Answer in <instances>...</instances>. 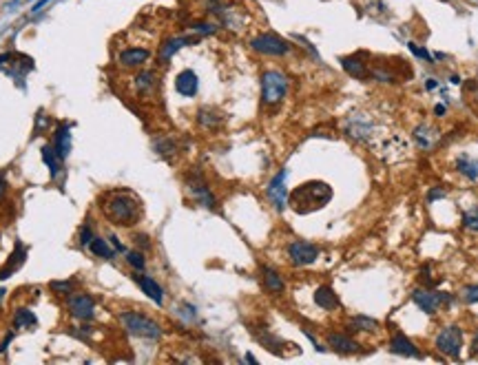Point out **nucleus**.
Listing matches in <instances>:
<instances>
[{"label":"nucleus","mask_w":478,"mask_h":365,"mask_svg":"<svg viewBox=\"0 0 478 365\" xmlns=\"http://www.w3.org/2000/svg\"><path fill=\"white\" fill-rule=\"evenodd\" d=\"M412 301L423 310V313L428 315H434L436 310L443 305V303H450L452 297L445 295V292H434V290H414L412 292Z\"/></svg>","instance_id":"10"},{"label":"nucleus","mask_w":478,"mask_h":365,"mask_svg":"<svg viewBox=\"0 0 478 365\" xmlns=\"http://www.w3.org/2000/svg\"><path fill=\"white\" fill-rule=\"evenodd\" d=\"M461 348H463V330L458 325H448V327H443V330L438 332L436 350L440 354L458 359V354H461Z\"/></svg>","instance_id":"6"},{"label":"nucleus","mask_w":478,"mask_h":365,"mask_svg":"<svg viewBox=\"0 0 478 365\" xmlns=\"http://www.w3.org/2000/svg\"><path fill=\"white\" fill-rule=\"evenodd\" d=\"M73 288H76V283H73V281H53L51 283V290L56 292V295H60V297H69L73 292Z\"/></svg>","instance_id":"35"},{"label":"nucleus","mask_w":478,"mask_h":365,"mask_svg":"<svg viewBox=\"0 0 478 365\" xmlns=\"http://www.w3.org/2000/svg\"><path fill=\"white\" fill-rule=\"evenodd\" d=\"M434 111H436V116H443V113H445V106H443V104H438V106L434 108Z\"/></svg>","instance_id":"46"},{"label":"nucleus","mask_w":478,"mask_h":365,"mask_svg":"<svg viewBox=\"0 0 478 365\" xmlns=\"http://www.w3.org/2000/svg\"><path fill=\"white\" fill-rule=\"evenodd\" d=\"M120 323L122 327L133 337H140V339H151V341H157L162 339V325L149 317H144L140 313H122L120 315Z\"/></svg>","instance_id":"3"},{"label":"nucleus","mask_w":478,"mask_h":365,"mask_svg":"<svg viewBox=\"0 0 478 365\" xmlns=\"http://www.w3.org/2000/svg\"><path fill=\"white\" fill-rule=\"evenodd\" d=\"M135 279V283L142 288V292L149 299H153L157 305H162L164 303V290H162V286L153 279V277H146V275H135L133 277Z\"/></svg>","instance_id":"19"},{"label":"nucleus","mask_w":478,"mask_h":365,"mask_svg":"<svg viewBox=\"0 0 478 365\" xmlns=\"http://www.w3.org/2000/svg\"><path fill=\"white\" fill-rule=\"evenodd\" d=\"M317 257H319V248L315 244H310V242L297 240V242H292L288 246V259H290L292 266H297V268L315 264Z\"/></svg>","instance_id":"9"},{"label":"nucleus","mask_w":478,"mask_h":365,"mask_svg":"<svg viewBox=\"0 0 478 365\" xmlns=\"http://www.w3.org/2000/svg\"><path fill=\"white\" fill-rule=\"evenodd\" d=\"M89 248L100 259H113V254H116V248L109 246V242H104L102 237H94V240H91V244H89Z\"/></svg>","instance_id":"29"},{"label":"nucleus","mask_w":478,"mask_h":365,"mask_svg":"<svg viewBox=\"0 0 478 365\" xmlns=\"http://www.w3.org/2000/svg\"><path fill=\"white\" fill-rule=\"evenodd\" d=\"M91 240H94V230H91V226H82V228H80V240H78V242H80L82 246H89Z\"/></svg>","instance_id":"40"},{"label":"nucleus","mask_w":478,"mask_h":365,"mask_svg":"<svg viewBox=\"0 0 478 365\" xmlns=\"http://www.w3.org/2000/svg\"><path fill=\"white\" fill-rule=\"evenodd\" d=\"M155 149H157V153L160 155H164V157H171L177 149H175V142L173 140H169V137H162V140H157L155 142Z\"/></svg>","instance_id":"34"},{"label":"nucleus","mask_w":478,"mask_h":365,"mask_svg":"<svg viewBox=\"0 0 478 365\" xmlns=\"http://www.w3.org/2000/svg\"><path fill=\"white\" fill-rule=\"evenodd\" d=\"M390 352L392 354H399V356H412V359H421V352L416 345L406 337V335H394L392 341H390Z\"/></svg>","instance_id":"18"},{"label":"nucleus","mask_w":478,"mask_h":365,"mask_svg":"<svg viewBox=\"0 0 478 365\" xmlns=\"http://www.w3.org/2000/svg\"><path fill=\"white\" fill-rule=\"evenodd\" d=\"M341 67L345 69V73H350L352 78H359V80H365L367 78V67L357 56L341 58Z\"/></svg>","instance_id":"27"},{"label":"nucleus","mask_w":478,"mask_h":365,"mask_svg":"<svg viewBox=\"0 0 478 365\" xmlns=\"http://www.w3.org/2000/svg\"><path fill=\"white\" fill-rule=\"evenodd\" d=\"M35 323H38V319H35V315L31 313V310H27V308L16 310L13 327H18V330H27V327H35Z\"/></svg>","instance_id":"30"},{"label":"nucleus","mask_w":478,"mask_h":365,"mask_svg":"<svg viewBox=\"0 0 478 365\" xmlns=\"http://www.w3.org/2000/svg\"><path fill=\"white\" fill-rule=\"evenodd\" d=\"M330 199H333V189H330L326 181H306V184L297 186L288 195L290 206L295 208L299 215H308L312 210L323 208Z\"/></svg>","instance_id":"2"},{"label":"nucleus","mask_w":478,"mask_h":365,"mask_svg":"<svg viewBox=\"0 0 478 365\" xmlns=\"http://www.w3.org/2000/svg\"><path fill=\"white\" fill-rule=\"evenodd\" d=\"M315 303L323 310H337L339 308V297L330 286H321L315 290Z\"/></svg>","instance_id":"21"},{"label":"nucleus","mask_w":478,"mask_h":365,"mask_svg":"<svg viewBox=\"0 0 478 365\" xmlns=\"http://www.w3.org/2000/svg\"><path fill=\"white\" fill-rule=\"evenodd\" d=\"M262 277H264V286L268 288V292H272V295H282V292L286 290V283H284V279H282V275L277 270L264 266L262 268Z\"/></svg>","instance_id":"22"},{"label":"nucleus","mask_w":478,"mask_h":365,"mask_svg":"<svg viewBox=\"0 0 478 365\" xmlns=\"http://www.w3.org/2000/svg\"><path fill=\"white\" fill-rule=\"evenodd\" d=\"M328 345L333 348L337 354H355V352H359V348L361 345L355 341V339H350L348 335H339V332H330L328 335Z\"/></svg>","instance_id":"16"},{"label":"nucleus","mask_w":478,"mask_h":365,"mask_svg":"<svg viewBox=\"0 0 478 365\" xmlns=\"http://www.w3.org/2000/svg\"><path fill=\"white\" fill-rule=\"evenodd\" d=\"M126 262L131 264L135 270H144V266H146V262H144V257H142V252H126Z\"/></svg>","instance_id":"36"},{"label":"nucleus","mask_w":478,"mask_h":365,"mask_svg":"<svg viewBox=\"0 0 478 365\" xmlns=\"http://www.w3.org/2000/svg\"><path fill=\"white\" fill-rule=\"evenodd\" d=\"M463 226L472 232H478V206L463 213Z\"/></svg>","instance_id":"33"},{"label":"nucleus","mask_w":478,"mask_h":365,"mask_svg":"<svg viewBox=\"0 0 478 365\" xmlns=\"http://www.w3.org/2000/svg\"><path fill=\"white\" fill-rule=\"evenodd\" d=\"M436 86H438V84H436V80H432V78H430V80H426V89H428V91H434Z\"/></svg>","instance_id":"45"},{"label":"nucleus","mask_w":478,"mask_h":365,"mask_svg":"<svg viewBox=\"0 0 478 365\" xmlns=\"http://www.w3.org/2000/svg\"><path fill=\"white\" fill-rule=\"evenodd\" d=\"M102 210H104L109 222H113L118 226H133V224L140 222V217H142L140 199L128 191L109 193L102 202Z\"/></svg>","instance_id":"1"},{"label":"nucleus","mask_w":478,"mask_h":365,"mask_svg":"<svg viewBox=\"0 0 478 365\" xmlns=\"http://www.w3.org/2000/svg\"><path fill=\"white\" fill-rule=\"evenodd\" d=\"M111 242H113V248H116L118 252H126V248H124V246L120 244V240H118L116 235H111Z\"/></svg>","instance_id":"41"},{"label":"nucleus","mask_w":478,"mask_h":365,"mask_svg":"<svg viewBox=\"0 0 478 365\" xmlns=\"http://www.w3.org/2000/svg\"><path fill=\"white\" fill-rule=\"evenodd\" d=\"M43 162L51 171V177L58 179V175L62 173V157L58 155V151L53 149V146H43Z\"/></svg>","instance_id":"23"},{"label":"nucleus","mask_w":478,"mask_h":365,"mask_svg":"<svg viewBox=\"0 0 478 365\" xmlns=\"http://www.w3.org/2000/svg\"><path fill=\"white\" fill-rule=\"evenodd\" d=\"M53 149L58 151V155L62 159L71 153V129L67 124H60L56 129V135H53Z\"/></svg>","instance_id":"20"},{"label":"nucleus","mask_w":478,"mask_h":365,"mask_svg":"<svg viewBox=\"0 0 478 365\" xmlns=\"http://www.w3.org/2000/svg\"><path fill=\"white\" fill-rule=\"evenodd\" d=\"M381 327V323L372 317H365V315H359L355 319L348 321V330L350 332H377Z\"/></svg>","instance_id":"24"},{"label":"nucleus","mask_w":478,"mask_h":365,"mask_svg":"<svg viewBox=\"0 0 478 365\" xmlns=\"http://www.w3.org/2000/svg\"><path fill=\"white\" fill-rule=\"evenodd\" d=\"M412 137H414V142H416L418 149H423V151H432L434 146H436V142H438V137H440V133H438L436 126H432V124H428V122H423V124H418L416 129H414Z\"/></svg>","instance_id":"13"},{"label":"nucleus","mask_w":478,"mask_h":365,"mask_svg":"<svg viewBox=\"0 0 478 365\" xmlns=\"http://www.w3.org/2000/svg\"><path fill=\"white\" fill-rule=\"evenodd\" d=\"M149 58H151V51L149 49H144V47H126V49L120 51L118 62L124 69H135V67L144 64Z\"/></svg>","instance_id":"14"},{"label":"nucleus","mask_w":478,"mask_h":365,"mask_svg":"<svg viewBox=\"0 0 478 365\" xmlns=\"http://www.w3.org/2000/svg\"><path fill=\"white\" fill-rule=\"evenodd\" d=\"M193 43H197V38H193V35H175V38H169L167 43L160 47V60L169 62L182 47L193 45Z\"/></svg>","instance_id":"17"},{"label":"nucleus","mask_w":478,"mask_h":365,"mask_svg":"<svg viewBox=\"0 0 478 365\" xmlns=\"http://www.w3.org/2000/svg\"><path fill=\"white\" fill-rule=\"evenodd\" d=\"M408 47H410V51L414 53L416 58H423V60L432 62V56H430V51H428V49H421V47H418V45H414V43H410Z\"/></svg>","instance_id":"39"},{"label":"nucleus","mask_w":478,"mask_h":365,"mask_svg":"<svg viewBox=\"0 0 478 365\" xmlns=\"http://www.w3.org/2000/svg\"><path fill=\"white\" fill-rule=\"evenodd\" d=\"M197 122L204 126V129H217V126H222L224 118H222V113H219V111H215L213 106H204V108H199Z\"/></svg>","instance_id":"25"},{"label":"nucleus","mask_w":478,"mask_h":365,"mask_svg":"<svg viewBox=\"0 0 478 365\" xmlns=\"http://www.w3.org/2000/svg\"><path fill=\"white\" fill-rule=\"evenodd\" d=\"M25 254H27V252H25V248H23L21 244H18V246H16V254H11V259H13V262H9L5 270H0V279H7V275H9V272H11V270H16L18 266L23 264Z\"/></svg>","instance_id":"32"},{"label":"nucleus","mask_w":478,"mask_h":365,"mask_svg":"<svg viewBox=\"0 0 478 365\" xmlns=\"http://www.w3.org/2000/svg\"><path fill=\"white\" fill-rule=\"evenodd\" d=\"M67 308L73 319L91 321L96 317V301L91 295H87V292H71L67 297Z\"/></svg>","instance_id":"8"},{"label":"nucleus","mask_w":478,"mask_h":365,"mask_svg":"<svg viewBox=\"0 0 478 365\" xmlns=\"http://www.w3.org/2000/svg\"><path fill=\"white\" fill-rule=\"evenodd\" d=\"M438 197H445V191H432L428 199H430V202H434V199H438Z\"/></svg>","instance_id":"43"},{"label":"nucleus","mask_w":478,"mask_h":365,"mask_svg":"<svg viewBox=\"0 0 478 365\" xmlns=\"http://www.w3.org/2000/svg\"><path fill=\"white\" fill-rule=\"evenodd\" d=\"M257 339L262 341V345H266V348L270 350V352H274V354H279L282 350H279V345H282V339H277L272 332H268V330H262V332H257Z\"/></svg>","instance_id":"31"},{"label":"nucleus","mask_w":478,"mask_h":365,"mask_svg":"<svg viewBox=\"0 0 478 365\" xmlns=\"http://www.w3.org/2000/svg\"><path fill=\"white\" fill-rule=\"evenodd\" d=\"M472 354H474V356H478V330H476L474 341H472Z\"/></svg>","instance_id":"42"},{"label":"nucleus","mask_w":478,"mask_h":365,"mask_svg":"<svg viewBox=\"0 0 478 365\" xmlns=\"http://www.w3.org/2000/svg\"><path fill=\"white\" fill-rule=\"evenodd\" d=\"M286 179H288V171H279L277 175H274L270 179L268 184V199L274 204V208L277 210H284L286 204H288V191H286Z\"/></svg>","instance_id":"11"},{"label":"nucleus","mask_w":478,"mask_h":365,"mask_svg":"<svg viewBox=\"0 0 478 365\" xmlns=\"http://www.w3.org/2000/svg\"><path fill=\"white\" fill-rule=\"evenodd\" d=\"M187 191L191 193V197L195 199V202H197L199 206H204V208H209V210H215V208H217V202H215V197H213V191L209 189L206 179L201 177V173L193 171V173L187 177Z\"/></svg>","instance_id":"7"},{"label":"nucleus","mask_w":478,"mask_h":365,"mask_svg":"<svg viewBox=\"0 0 478 365\" xmlns=\"http://www.w3.org/2000/svg\"><path fill=\"white\" fill-rule=\"evenodd\" d=\"M133 82H135L138 94H149V91H153V89H155L157 76H155L153 71H140Z\"/></svg>","instance_id":"28"},{"label":"nucleus","mask_w":478,"mask_h":365,"mask_svg":"<svg viewBox=\"0 0 478 365\" xmlns=\"http://www.w3.org/2000/svg\"><path fill=\"white\" fill-rule=\"evenodd\" d=\"M13 3H21V0H13Z\"/></svg>","instance_id":"47"},{"label":"nucleus","mask_w":478,"mask_h":365,"mask_svg":"<svg viewBox=\"0 0 478 365\" xmlns=\"http://www.w3.org/2000/svg\"><path fill=\"white\" fill-rule=\"evenodd\" d=\"M476 3H478V0H476Z\"/></svg>","instance_id":"48"},{"label":"nucleus","mask_w":478,"mask_h":365,"mask_svg":"<svg viewBox=\"0 0 478 365\" xmlns=\"http://www.w3.org/2000/svg\"><path fill=\"white\" fill-rule=\"evenodd\" d=\"M456 169L461 175H465L472 181H478V159L469 157V155H461L456 159Z\"/></svg>","instance_id":"26"},{"label":"nucleus","mask_w":478,"mask_h":365,"mask_svg":"<svg viewBox=\"0 0 478 365\" xmlns=\"http://www.w3.org/2000/svg\"><path fill=\"white\" fill-rule=\"evenodd\" d=\"M5 191H7V181H5V177L0 175V197L5 195Z\"/></svg>","instance_id":"44"},{"label":"nucleus","mask_w":478,"mask_h":365,"mask_svg":"<svg viewBox=\"0 0 478 365\" xmlns=\"http://www.w3.org/2000/svg\"><path fill=\"white\" fill-rule=\"evenodd\" d=\"M250 49L262 56H286L290 53V43L279 38L277 33H260L250 40Z\"/></svg>","instance_id":"5"},{"label":"nucleus","mask_w":478,"mask_h":365,"mask_svg":"<svg viewBox=\"0 0 478 365\" xmlns=\"http://www.w3.org/2000/svg\"><path fill=\"white\" fill-rule=\"evenodd\" d=\"M197 35H211V33H215L217 31V25H206V23H197V25H193L191 27Z\"/></svg>","instance_id":"38"},{"label":"nucleus","mask_w":478,"mask_h":365,"mask_svg":"<svg viewBox=\"0 0 478 365\" xmlns=\"http://www.w3.org/2000/svg\"><path fill=\"white\" fill-rule=\"evenodd\" d=\"M290 89V80L282 71H266L262 76V102L266 106L279 104Z\"/></svg>","instance_id":"4"},{"label":"nucleus","mask_w":478,"mask_h":365,"mask_svg":"<svg viewBox=\"0 0 478 365\" xmlns=\"http://www.w3.org/2000/svg\"><path fill=\"white\" fill-rule=\"evenodd\" d=\"M461 297L467 301V303H478V286H465L461 290Z\"/></svg>","instance_id":"37"},{"label":"nucleus","mask_w":478,"mask_h":365,"mask_svg":"<svg viewBox=\"0 0 478 365\" xmlns=\"http://www.w3.org/2000/svg\"><path fill=\"white\" fill-rule=\"evenodd\" d=\"M175 89H177V94L184 96V98L197 96V91H199V78H197V73L191 71V69H184L182 73H177Z\"/></svg>","instance_id":"15"},{"label":"nucleus","mask_w":478,"mask_h":365,"mask_svg":"<svg viewBox=\"0 0 478 365\" xmlns=\"http://www.w3.org/2000/svg\"><path fill=\"white\" fill-rule=\"evenodd\" d=\"M345 131H348V135H350L352 140H357V142H365V140H367V135L372 133V122L367 120L365 116H361V113L350 116V118L345 120Z\"/></svg>","instance_id":"12"}]
</instances>
